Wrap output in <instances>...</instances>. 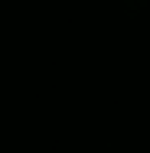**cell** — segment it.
Instances as JSON below:
<instances>
[]
</instances>
